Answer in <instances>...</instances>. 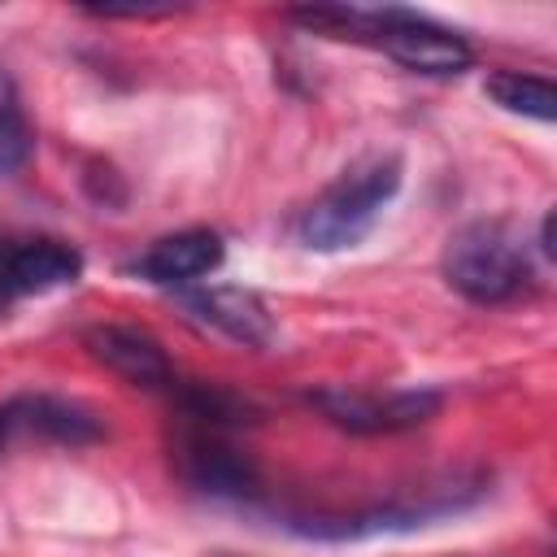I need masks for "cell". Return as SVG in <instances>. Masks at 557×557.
<instances>
[{"label":"cell","mask_w":557,"mask_h":557,"mask_svg":"<svg viewBox=\"0 0 557 557\" xmlns=\"http://www.w3.org/2000/svg\"><path fill=\"white\" fill-rule=\"evenodd\" d=\"M292 22L331 35V39H357V44H374L383 48L392 61H400L413 74H466L474 65V48L466 44V35L409 13V9H344V4H313V9H296Z\"/></svg>","instance_id":"obj_1"},{"label":"cell","mask_w":557,"mask_h":557,"mask_svg":"<svg viewBox=\"0 0 557 557\" xmlns=\"http://www.w3.org/2000/svg\"><path fill=\"white\" fill-rule=\"evenodd\" d=\"M440 270L453 292H461L474 305H505L531 292L535 261L522 239V231L505 218H474L457 226L444 244Z\"/></svg>","instance_id":"obj_2"},{"label":"cell","mask_w":557,"mask_h":557,"mask_svg":"<svg viewBox=\"0 0 557 557\" xmlns=\"http://www.w3.org/2000/svg\"><path fill=\"white\" fill-rule=\"evenodd\" d=\"M400 191V157H366L352 170H344L296 222V235L313 252H339L361 244L392 196Z\"/></svg>","instance_id":"obj_3"},{"label":"cell","mask_w":557,"mask_h":557,"mask_svg":"<svg viewBox=\"0 0 557 557\" xmlns=\"http://www.w3.org/2000/svg\"><path fill=\"white\" fill-rule=\"evenodd\" d=\"M309 405L322 409L335 426L352 435H396L431 422L444 405L431 387H405V392H357V387H322L309 392Z\"/></svg>","instance_id":"obj_4"},{"label":"cell","mask_w":557,"mask_h":557,"mask_svg":"<svg viewBox=\"0 0 557 557\" xmlns=\"http://www.w3.org/2000/svg\"><path fill=\"white\" fill-rule=\"evenodd\" d=\"M178 461H183V479L205 496L244 500V496L257 492V466L244 453H235L222 440V431H205V426H187L183 422Z\"/></svg>","instance_id":"obj_5"},{"label":"cell","mask_w":557,"mask_h":557,"mask_svg":"<svg viewBox=\"0 0 557 557\" xmlns=\"http://www.w3.org/2000/svg\"><path fill=\"white\" fill-rule=\"evenodd\" d=\"M222 257H226V248H222L218 231L187 226V231L152 239L135 261H126V274H135L144 283H157V287H183V283H196V278L213 274L222 265Z\"/></svg>","instance_id":"obj_6"},{"label":"cell","mask_w":557,"mask_h":557,"mask_svg":"<svg viewBox=\"0 0 557 557\" xmlns=\"http://www.w3.org/2000/svg\"><path fill=\"white\" fill-rule=\"evenodd\" d=\"M83 344L100 366H109L113 374H122L135 387L174 392V383H178L170 357L161 352V344L139 326H113V322L109 326H91L83 335Z\"/></svg>","instance_id":"obj_7"},{"label":"cell","mask_w":557,"mask_h":557,"mask_svg":"<svg viewBox=\"0 0 557 557\" xmlns=\"http://www.w3.org/2000/svg\"><path fill=\"white\" fill-rule=\"evenodd\" d=\"M178 305L187 309V318L222 331L244 348H270L274 339V318L261 305V296L248 287H196V292H183Z\"/></svg>","instance_id":"obj_8"},{"label":"cell","mask_w":557,"mask_h":557,"mask_svg":"<svg viewBox=\"0 0 557 557\" xmlns=\"http://www.w3.org/2000/svg\"><path fill=\"white\" fill-rule=\"evenodd\" d=\"M78 274H83V252L70 248L65 239H26L4 252V283L13 300L70 287L78 283Z\"/></svg>","instance_id":"obj_9"},{"label":"cell","mask_w":557,"mask_h":557,"mask_svg":"<svg viewBox=\"0 0 557 557\" xmlns=\"http://www.w3.org/2000/svg\"><path fill=\"white\" fill-rule=\"evenodd\" d=\"M13 405H17L22 435H39V440H52V444H91V440L104 435L100 418L78 400L35 392V396H13Z\"/></svg>","instance_id":"obj_10"},{"label":"cell","mask_w":557,"mask_h":557,"mask_svg":"<svg viewBox=\"0 0 557 557\" xmlns=\"http://www.w3.org/2000/svg\"><path fill=\"white\" fill-rule=\"evenodd\" d=\"M483 91L509 109V113H522V117H535V122H553L557 117V87L544 78V74H522V70H496L487 74Z\"/></svg>","instance_id":"obj_11"},{"label":"cell","mask_w":557,"mask_h":557,"mask_svg":"<svg viewBox=\"0 0 557 557\" xmlns=\"http://www.w3.org/2000/svg\"><path fill=\"white\" fill-rule=\"evenodd\" d=\"M30 148H35V135H30V122H26L17 83H13V74L0 65V174L22 170L26 157H30Z\"/></svg>","instance_id":"obj_12"},{"label":"cell","mask_w":557,"mask_h":557,"mask_svg":"<svg viewBox=\"0 0 557 557\" xmlns=\"http://www.w3.org/2000/svg\"><path fill=\"white\" fill-rule=\"evenodd\" d=\"M13 440H22V422H17V405L4 400V405H0V453H4Z\"/></svg>","instance_id":"obj_13"},{"label":"cell","mask_w":557,"mask_h":557,"mask_svg":"<svg viewBox=\"0 0 557 557\" xmlns=\"http://www.w3.org/2000/svg\"><path fill=\"white\" fill-rule=\"evenodd\" d=\"M91 13L96 17H174L178 9L165 4V9H91Z\"/></svg>","instance_id":"obj_14"},{"label":"cell","mask_w":557,"mask_h":557,"mask_svg":"<svg viewBox=\"0 0 557 557\" xmlns=\"http://www.w3.org/2000/svg\"><path fill=\"white\" fill-rule=\"evenodd\" d=\"M540 252L553 257V213H544V222H540Z\"/></svg>","instance_id":"obj_15"},{"label":"cell","mask_w":557,"mask_h":557,"mask_svg":"<svg viewBox=\"0 0 557 557\" xmlns=\"http://www.w3.org/2000/svg\"><path fill=\"white\" fill-rule=\"evenodd\" d=\"M4 252H9V248H0V313H4L9 300H13V296H9V283H4Z\"/></svg>","instance_id":"obj_16"}]
</instances>
